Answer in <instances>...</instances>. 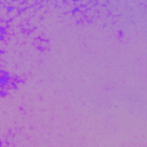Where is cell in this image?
Returning <instances> with one entry per match:
<instances>
[{
	"mask_svg": "<svg viewBox=\"0 0 147 147\" xmlns=\"http://www.w3.org/2000/svg\"><path fill=\"white\" fill-rule=\"evenodd\" d=\"M1 145H2V141H1V140H0V146H1Z\"/></svg>",
	"mask_w": 147,
	"mask_h": 147,
	"instance_id": "obj_1",
	"label": "cell"
}]
</instances>
